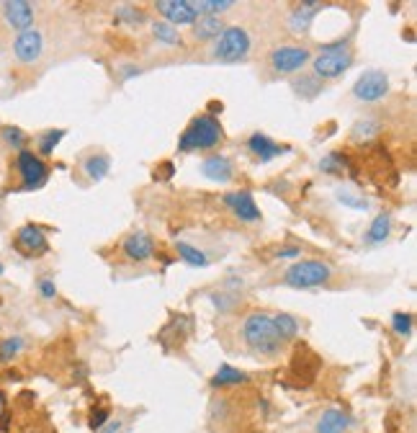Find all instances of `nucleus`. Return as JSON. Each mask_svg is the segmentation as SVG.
Returning <instances> with one entry per match:
<instances>
[{"mask_svg": "<svg viewBox=\"0 0 417 433\" xmlns=\"http://www.w3.org/2000/svg\"><path fill=\"white\" fill-rule=\"evenodd\" d=\"M154 8L163 13V18L170 24V26H188L193 24L199 13H196V6L190 3V0H160V3H154Z\"/></svg>", "mask_w": 417, "mask_h": 433, "instance_id": "9d476101", "label": "nucleus"}, {"mask_svg": "<svg viewBox=\"0 0 417 433\" xmlns=\"http://www.w3.org/2000/svg\"><path fill=\"white\" fill-rule=\"evenodd\" d=\"M0 273H3V263H0Z\"/></svg>", "mask_w": 417, "mask_h": 433, "instance_id": "37998d69", "label": "nucleus"}, {"mask_svg": "<svg viewBox=\"0 0 417 433\" xmlns=\"http://www.w3.org/2000/svg\"><path fill=\"white\" fill-rule=\"evenodd\" d=\"M121 253L127 255L129 261H136V263L150 261L154 253V240L147 232H132L127 240L121 243Z\"/></svg>", "mask_w": 417, "mask_h": 433, "instance_id": "4468645a", "label": "nucleus"}, {"mask_svg": "<svg viewBox=\"0 0 417 433\" xmlns=\"http://www.w3.org/2000/svg\"><path fill=\"white\" fill-rule=\"evenodd\" d=\"M21 351H24V338H19V335L0 341V364H6V361H10L13 356H19Z\"/></svg>", "mask_w": 417, "mask_h": 433, "instance_id": "c85d7f7f", "label": "nucleus"}, {"mask_svg": "<svg viewBox=\"0 0 417 433\" xmlns=\"http://www.w3.org/2000/svg\"><path fill=\"white\" fill-rule=\"evenodd\" d=\"M353 139L355 142H363V139H371L373 135H379V124L373 121V119H363V121H358V124L353 126Z\"/></svg>", "mask_w": 417, "mask_h": 433, "instance_id": "2f4dec72", "label": "nucleus"}, {"mask_svg": "<svg viewBox=\"0 0 417 433\" xmlns=\"http://www.w3.org/2000/svg\"><path fill=\"white\" fill-rule=\"evenodd\" d=\"M152 36L157 42H163V44H181V34H178V28L170 26L168 21H157L152 24Z\"/></svg>", "mask_w": 417, "mask_h": 433, "instance_id": "cd10ccee", "label": "nucleus"}, {"mask_svg": "<svg viewBox=\"0 0 417 433\" xmlns=\"http://www.w3.org/2000/svg\"><path fill=\"white\" fill-rule=\"evenodd\" d=\"M319 10H322V3H317V0H304V3H299L296 8L291 10L289 28L294 31V34H307L309 26H312V21L317 18Z\"/></svg>", "mask_w": 417, "mask_h": 433, "instance_id": "f3484780", "label": "nucleus"}, {"mask_svg": "<svg viewBox=\"0 0 417 433\" xmlns=\"http://www.w3.org/2000/svg\"><path fill=\"white\" fill-rule=\"evenodd\" d=\"M224 31V24L219 16H199L193 21V39L199 42H211Z\"/></svg>", "mask_w": 417, "mask_h": 433, "instance_id": "6ab92c4d", "label": "nucleus"}, {"mask_svg": "<svg viewBox=\"0 0 417 433\" xmlns=\"http://www.w3.org/2000/svg\"><path fill=\"white\" fill-rule=\"evenodd\" d=\"M175 251H178V255H181L183 261L190 263V266H208V258H206V253L199 251V248H193V245L188 243H175Z\"/></svg>", "mask_w": 417, "mask_h": 433, "instance_id": "bb28decb", "label": "nucleus"}, {"mask_svg": "<svg viewBox=\"0 0 417 433\" xmlns=\"http://www.w3.org/2000/svg\"><path fill=\"white\" fill-rule=\"evenodd\" d=\"M211 299H214V305L219 309H229V307L235 305V297H227V294H211Z\"/></svg>", "mask_w": 417, "mask_h": 433, "instance_id": "58836bf2", "label": "nucleus"}, {"mask_svg": "<svg viewBox=\"0 0 417 433\" xmlns=\"http://www.w3.org/2000/svg\"><path fill=\"white\" fill-rule=\"evenodd\" d=\"M16 168L21 173V180H24V189L34 191L42 189L46 183V176H49V168L46 162L39 158V155L28 153V150H21L19 158H16Z\"/></svg>", "mask_w": 417, "mask_h": 433, "instance_id": "0eeeda50", "label": "nucleus"}, {"mask_svg": "<svg viewBox=\"0 0 417 433\" xmlns=\"http://www.w3.org/2000/svg\"><path fill=\"white\" fill-rule=\"evenodd\" d=\"M64 132L62 129H49V132H44V135L39 137V153L42 155H52V150H55L57 144L62 142Z\"/></svg>", "mask_w": 417, "mask_h": 433, "instance_id": "7c9ffc66", "label": "nucleus"}, {"mask_svg": "<svg viewBox=\"0 0 417 433\" xmlns=\"http://www.w3.org/2000/svg\"><path fill=\"white\" fill-rule=\"evenodd\" d=\"M247 150H250L260 162H268V160H273V158H278L281 153H289L286 144L273 142L271 137L263 135V132H255V135L247 137Z\"/></svg>", "mask_w": 417, "mask_h": 433, "instance_id": "2eb2a0df", "label": "nucleus"}, {"mask_svg": "<svg viewBox=\"0 0 417 433\" xmlns=\"http://www.w3.org/2000/svg\"><path fill=\"white\" fill-rule=\"evenodd\" d=\"M224 204H227V207L235 212L237 219H242V222H258V219H260V209H258L250 191H232V194H224Z\"/></svg>", "mask_w": 417, "mask_h": 433, "instance_id": "f8f14e48", "label": "nucleus"}, {"mask_svg": "<svg viewBox=\"0 0 417 433\" xmlns=\"http://www.w3.org/2000/svg\"><path fill=\"white\" fill-rule=\"evenodd\" d=\"M273 328H276V333L281 335V341H291V338H296V333H299V323H296V317L286 315V312L273 317Z\"/></svg>", "mask_w": 417, "mask_h": 433, "instance_id": "5701e85b", "label": "nucleus"}, {"mask_svg": "<svg viewBox=\"0 0 417 433\" xmlns=\"http://www.w3.org/2000/svg\"><path fill=\"white\" fill-rule=\"evenodd\" d=\"M348 425H351V418H348L343 410L330 407V410H325V413L319 415L317 433H345L348 431Z\"/></svg>", "mask_w": 417, "mask_h": 433, "instance_id": "a211bd4d", "label": "nucleus"}, {"mask_svg": "<svg viewBox=\"0 0 417 433\" xmlns=\"http://www.w3.org/2000/svg\"><path fill=\"white\" fill-rule=\"evenodd\" d=\"M391 232V214L387 212H381L379 216H373L371 227H369V232H366V243L369 245H379L384 243Z\"/></svg>", "mask_w": 417, "mask_h": 433, "instance_id": "4be33fe9", "label": "nucleus"}, {"mask_svg": "<svg viewBox=\"0 0 417 433\" xmlns=\"http://www.w3.org/2000/svg\"><path fill=\"white\" fill-rule=\"evenodd\" d=\"M116 16L121 18V21L132 24V26H136V24H142V21H145V13H142L139 8H134V6H118Z\"/></svg>", "mask_w": 417, "mask_h": 433, "instance_id": "f704fd0d", "label": "nucleus"}, {"mask_svg": "<svg viewBox=\"0 0 417 433\" xmlns=\"http://www.w3.org/2000/svg\"><path fill=\"white\" fill-rule=\"evenodd\" d=\"M0 16L6 18L10 28L26 31L34 24V6L26 0H6V3H0Z\"/></svg>", "mask_w": 417, "mask_h": 433, "instance_id": "9b49d317", "label": "nucleus"}, {"mask_svg": "<svg viewBox=\"0 0 417 433\" xmlns=\"http://www.w3.org/2000/svg\"><path fill=\"white\" fill-rule=\"evenodd\" d=\"M299 255H301V251L296 245H283V248L276 251V258H299Z\"/></svg>", "mask_w": 417, "mask_h": 433, "instance_id": "4c0bfd02", "label": "nucleus"}, {"mask_svg": "<svg viewBox=\"0 0 417 433\" xmlns=\"http://www.w3.org/2000/svg\"><path fill=\"white\" fill-rule=\"evenodd\" d=\"M245 382H247L245 371L235 369V366H229V364H222L217 369V374L211 377V384H214V387H235V384H245Z\"/></svg>", "mask_w": 417, "mask_h": 433, "instance_id": "412c9836", "label": "nucleus"}, {"mask_svg": "<svg viewBox=\"0 0 417 433\" xmlns=\"http://www.w3.org/2000/svg\"><path fill=\"white\" fill-rule=\"evenodd\" d=\"M387 93H389V78H387V72H381V70L363 72L353 85V96L358 101H366V103L381 101Z\"/></svg>", "mask_w": 417, "mask_h": 433, "instance_id": "1a4fd4ad", "label": "nucleus"}, {"mask_svg": "<svg viewBox=\"0 0 417 433\" xmlns=\"http://www.w3.org/2000/svg\"><path fill=\"white\" fill-rule=\"evenodd\" d=\"M330 276H332V269L325 261H299L283 273V284L294 289H312L325 284Z\"/></svg>", "mask_w": 417, "mask_h": 433, "instance_id": "39448f33", "label": "nucleus"}, {"mask_svg": "<svg viewBox=\"0 0 417 433\" xmlns=\"http://www.w3.org/2000/svg\"><path fill=\"white\" fill-rule=\"evenodd\" d=\"M242 338L253 348L255 353H263V356H273V353L281 351V335L276 333L273 328V317L268 312H253L245 317L242 325Z\"/></svg>", "mask_w": 417, "mask_h": 433, "instance_id": "f257e3e1", "label": "nucleus"}, {"mask_svg": "<svg viewBox=\"0 0 417 433\" xmlns=\"http://www.w3.org/2000/svg\"><path fill=\"white\" fill-rule=\"evenodd\" d=\"M0 135H3V139H6V142L10 144V147H16V150H24V142H26V135H24V132H21L19 126H3V132H0Z\"/></svg>", "mask_w": 417, "mask_h": 433, "instance_id": "72a5a7b5", "label": "nucleus"}, {"mask_svg": "<svg viewBox=\"0 0 417 433\" xmlns=\"http://www.w3.org/2000/svg\"><path fill=\"white\" fill-rule=\"evenodd\" d=\"M345 168H348V160H345L343 153H330L325 160H319V171H325V173H335V176H340Z\"/></svg>", "mask_w": 417, "mask_h": 433, "instance_id": "c756f323", "label": "nucleus"}, {"mask_svg": "<svg viewBox=\"0 0 417 433\" xmlns=\"http://www.w3.org/2000/svg\"><path fill=\"white\" fill-rule=\"evenodd\" d=\"M111 418V413L106 410V407H100V410H96V413L91 415V428L93 431H100L103 425H106V421Z\"/></svg>", "mask_w": 417, "mask_h": 433, "instance_id": "e433bc0d", "label": "nucleus"}, {"mask_svg": "<svg viewBox=\"0 0 417 433\" xmlns=\"http://www.w3.org/2000/svg\"><path fill=\"white\" fill-rule=\"evenodd\" d=\"M250 52V34L242 26H224V31L214 39L211 57L219 62H240Z\"/></svg>", "mask_w": 417, "mask_h": 433, "instance_id": "20e7f679", "label": "nucleus"}, {"mask_svg": "<svg viewBox=\"0 0 417 433\" xmlns=\"http://www.w3.org/2000/svg\"><path fill=\"white\" fill-rule=\"evenodd\" d=\"M100 433H121V421H111L109 428H103Z\"/></svg>", "mask_w": 417, "mask_h": 433, "instance_id": "ea45409f", "label": "nucleus"}, {"mask_svg": "<svg viewBox=\"0 0 417 433\" xmlns=\"http://www.w3.org/2000/svg\"><path fill=\"white\" fill-rule=\"evenodd\" d=\"M39 294H42V299H46V302H52V299L57 297V287H55V281L49 279V276L39 279Z\"/></svg>", "mask_w": 417, "mask_h": 433, "instance_id": "c9c22d12", "label": "nucleus"}, {"mask_svg": "<svg viewBox=\"0 0 417 433\" xmlns=\"http://www.w3.org/2000/svg\"><path fill=\"white\" fill-rule=\"evenodd\" d=\"M132 75H139V67H132V65L124 67V78H132Z\"/></svg>", "mask_w": 417, "mask_h": 433, "instance_id": "a19ab883", "label": "nucleus"}, {"mask_svg": "<svg viewBox=\"0 0 417 433\" xmlns=\"http://www.w3.org/2000/svg\"><path fill=\"white\" fill-rule=\"evenodd\" d=\"M335 196H337V201L348 209H355V212H366V209H369V198H363L361 194L353 189H337Z\"/></svg>", "mask_w": 417, "mask_h": 433, "instance_id": "393cba45", "label": "nucleus"}, {"mask_svg": "<svg viewBox=\"0 0 417 433\" xmlns=\"http://www.w3.org/2000/svg\"><path fill=\"white\" fill-rule=\"evenodd\" d=\"M109 171H111V158L106 153L88 155V158L82 160V173L91 180H103L109 176Z\"/></svg>", "mask_w": 417, "mask_h": 433, "instance_id": "aec40b11", "label": "nucleus"}, {"mask_svg": "<svg viewBox=\"0 0 417 433\" xmlns=\"http://www.w3.org/2000/svg\"><path fill=\"white\" fill-rule=\"evenodd\" d=\"M391 328H394V333L402 335V338L412 335V315H407V312H397V315L391 317Z\"/></svg>", "mask_w": 417, "mask_h": 433, "instance_id": "473e14b6", "label": "nucleus"}, {"mask_svg": "<svg viewBox=\"0 0 417 433\" xmlns=\"http://www.w3.org/2000/svg\"><path fill=\"white\" fill-rule=\"evenodd\" d=\"M201 173L208 180H217V183H229L235 178V165L227 155H208L206 160L201 162Z\"/></svg>", "mask_w": 417, "mask_h": 433, "instance_id": "dca6fc26", "label": "nucleus"}, {"mask_svg": "<svg viewBox=\"0 0 417 433\" xmlns=\"http://www.w3.org/2000/svg\"><path fill=\"white\" fill-rule=\"evenodd\" d=\"M351 65H353V49L340 39V42L319 46L317 57L312 60V70H314L312 75L317 80H332V78H340Z\"/></svg>", "mask_w": 417, "mask_h": 433, "instance_id": "7ed1b4c3", "label": "nucleus"}, {"mask_svg": "<svg viewBox=\"0 0 417 433\" xmlns=\"http://www.w3.org/2000/svg\"><path fill=\"white\" fill-rule=\"evenodd\" d=\"M16 248H19L21 253H26V255H42V253H46V235L42 227L37 225H24L16 232Z\"/></svg>", "mask_w": 417, "mask_h": 433, "instance_id": "ddd939ff", "label": "nucleus"}, {"mask_svg": "<svg viewBox=\"0 0 417 433\" xmlns=\"http://www.w3.org/2000/svg\"><path fill=\"white\" fill-rule=\"evenodd\" d=\"M3 415H6V395L0 392V421H3Z\"/></svg>", "mask_w": 417, "mask_h": 433, "instance_id": "79ce46f5", "label": "nucleus"}, {"mask_svg": "<svg viewBox=\"0 0 417 433\" xmlns=\"http://www.w3.org/2000/svg\"><path fill=\"white\" fill-rule=\"evenodd\" d=\"M309 60H312V52H309L307 46L299 44H281L276 46V49H271V54H268V65L278 75H289V72L301 70Z\"/></svg>", "mask_w": 417, "mask_h": 433, "instance_id": "423d86ee", "label": "nucleus"}, {"mask_svg": "<svg viewBox=\"0 0 417 433\" xmlns=\"http://www.w3.org/2000/svg\"><path fill=\"white\" fill-rule=\"evenodd\" d=\"M291 88L296 90V96L314 99L317 93H322V80H317L314 75H301V78H296V80L291 83Z\"/></svg>", "mask_w": 417, "mask_h": 433, "instance_id": "b1692460", "label": "nucleus"}, {"mask_svg": "<svg viewBox=\"0 0 417 433\" xmlns=\"http://www.w3.org/2000/svg\"><path fill=\"white\" fill-rule=\"evenodd\" d=\"M224 139V129L219 124V119L211 114H201L188 124V129L178 139L181 153H193V150H211Z\"/></svg>", "mask_w": 417, "mask_h": 433, "instance_id": "f03ea898", "label": "nucleus"}, {"mask_svg": "<svg viewBox=\"0 0 417 433\" xmlns=\"http://www.w3.org/2000/svg\"><path fill=\"white\" fill-rule=\"evenodd\" d=\"M44 54V36L39 28H26V31H19L16 39H13V57L19 60L21 65H34L37 60H42Z\"/></svg>", "mask_w": 417, "mask_h": 433, "instance_id": "6e6552de", "label": "nucleus"}, {"mask_svg": "<svg viewBox=\"0 0 417 433\" xmlns=\"http://www.w3.org/2000/svg\"><path fill=\"white\" fill-rule=\"evenodd\" d=\"M196 6V13L199 16H219V13H224V10L235 8V0H199V3H193Z\"/></svg>", "mask_w": 417, "mask_h": 433, "instance_id": "a878e982", "label": "nucleus"}]
</instances>
